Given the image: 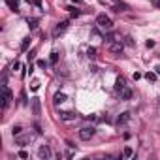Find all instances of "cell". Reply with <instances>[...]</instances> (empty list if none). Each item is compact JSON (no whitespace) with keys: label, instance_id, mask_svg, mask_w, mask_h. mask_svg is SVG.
Here are the masks:
<instances>
[{"label":"cell","instance_id":"14","mask_svg":"<svg viewBox=\"0 0 160 160\" xmlns=\"http://www.w3.org/2000/svg\"><path fill=\"white\" fill-rule=\"evenodd\" d=\"M122 157H125V158H132V157H134V151H132V147H125V151H122Z\"/></svg>","mask_w":160,"mask_h":160},{"label":"cell","instance_id":"24","mask_svg":"<svg viewBox=\"0 0 160 160\" xmlns=\"http://www.w3.org/2000/svg\"><path fill=\"white\" fill-rule=\"evenodd\" d=\"M15 134H21V126H15V128H13V136H15Z\"/></svg>","mask_w":160,"mask_h":160},{"label":"cell","instance_id":"30","mask_svg":"<svg viewBox=\"0 0 160 160\" xmlns=\"http://www.w3.org/2000/svg\"><path fill=\"white\" fill-rule=\"evenodd\" d=\"M26 2H30V0H26Z\"/></svg>","mask_w":160,"mask_h":160},{"label":"cell","instance_id":"7","mask_svg":"<svg viewBox=\"0 0 160 160\" xmlns=\"http://www.w3.org/2000/svg\"><path fill=\"white\" fill-rule=\"evenodd\" d=\"M130 121V113L128 111H125V113H121L117 117V126H121V125H126V122Z\"/></svg>","mask_w":160,"mask_h":160},{"label":"cell","instance_id":"29","mask_svg":"<svg viewBox=\"0 0 160 160\" xmlns=\"http://www.w3.org/2000/svg\"><path fill=\"white\" fill-rule=\"evenodd\" d=\"M74 2H81V0H74Z\"/></svg>","mask_w":160,"mask_h":160},{"label":"cell","instance_id":"4","mask_svg":"<svg viewBox=\"0 0 160 160\" xmlns=\"http://www.w3.org/2000/svg\"><path fill=\"white\" fill-rule=\"evenodd\" d=\"M38 157L42 158V160L51 158V151H49V147H47V145H40V149H38Z\"/></svg>","mask_w":160,"mask_h":160},{"label":"cell","instance_id":"15","mask_svg":"<svg viewBox=\"0 0 160 160\" xmlns=\"http://www.w3.org/2000/svg\"><path fill=\"white\" fill-rule=\"evenodd\" d=\"M87 57L89 58H96V49L94 47H89V49H87Z\"/></svg>","mask_w":160,"mask_h":160},{"label":"cell","instance_id":"27","mask_svg":"<svg viewBox=\"0 0 160 160\" xmlns=\"http://www.w3.org/2000/svg\"><path fill=\"white\" fill-rule=\"evenodd\" d=\"M157 74H158V75H160V66H157Z\"/></svg>","mask_w":160,"mask_h":160},{"label":"cell","instance_id":"2","mask_svg":"<svg viewBox=\"0 0 160 160\" xmlns=\"http://www.w3.org/2000/svg\"><path fill=\"white\" fill-rule=\"evenodd\" d=\"M11 98H13V94H11V90L8 89V85L2 87V109H6L8 106H10Z\"/></svg>","mask_w":160,"mask_h":160},{"label":"cell","instance_id":"10","mask_svg":"<svg viewBox=\"0 0 160 160\" xmlns=\"http://www.w3.org/2000/svg\"><path fill=\"white\" fill-rule=\"evenodd\" d=\"M125 87H126V83H125V79H122V77H119L117 81H115V90H117V93H121Z\"/></svg>","mask_w":160,"mask_h":160},{"label":"cell","instance_id":"1","mask_svg":"<svg viewBox=\"0 0 160 160\" xmlns=\"http://www.w3.org/2000/svg\"><path fill=\"white\" fill-rule=\"evenodd\" d=\"M96 25H98L100 29H104V30H111L113 29V21H111L106 13H100L98 17H96Z\"/></svg>","mask_w":160,"mask_h":160},{"label":"cell","instance_id":"3","mask_svg":"<svg viewBox=\"0 0 160 160\" xmlns=\"http://www.w3.org/2000/svg\"><path fill=\"white\" fill-rule=\"evenodd\" d=\"M94 136V128L93 126H85V128H81V130H79V139H83V141H89L90 138H93Z\"/></svg>","mask_w":160,"mask_h":160},{"label":"cell","instance_id":"20","mask_svg":"<svg viewBox=\"0 0 160 160\" xmlns=\"http://www.w3.org/2000/svg\"><path fill=\"white\" fill-rule=\"evenodd\" d=\"M30 87H32V90H38V89H40V81H32Z\"/></svg>","mask_w":160,"mask_h":160},{"label":"cell","instance_id":"19","mask_svg":"<svg viewBox=\"0 0 160 160\" xmlns=\"http://www.w3.org/2000/svg\"><path fill=\"white\" fill-rule=\"evenodd\" d=\"M29 26L30 29H36L38 26V19H29Z\"/></svg>","mask_w":160,"mask_h":160},{"label":"cell","instance_id":"31","mask_svg":"<svg viewBox=\"0 0 160 160\" xmlns=\"http://www.w3.org/2000/svg\"><path fill=\"white\" fill-rule=\"evenodd\" d=\"M158 100H160V98H158Z\"/></svg>","mask_w":160,"mask_h":160},{"label":"cell","instance_id":"18","mask_svg":"<svg viewBox=\"0 0 160 160\" xmlns=\"http://www.w3.org/2000/svg\"><path fill=\"white\" fill-rule=\"evenodd\" d=\"M29 43H30V38H25V40H23V43H21V49H23V51H26Z\"/></svg>","mask_w":160,"mask_h":160},{"label":"cell","instance_id":"16","mask_svg":"<svg viewBox=\"0 0 160 160\" xmlns=\"http://www.w3.org/2000/svg\"><path fill=\"white\" fill-rule=\"evenodd\" d=\"M49 61H51V64H57V62H58V53H57V51H53V53H51V58H49Z\"/></svg>","mask_w":160,"mask_h":160},{"label":"cell","instance_id":"22","mask_svg":"<svg viewBox=\"0 0 160 160\" xmlns=\"http://www.w3.org/2000/svg\"><path fill=\"white\" fill-rule=\"evenodd\" d=\"M70 11H72V15H74V17H77V15L81 13V11H79V10H75V8H70Z\"/></svg>","mask_w":160,"mask_h":160},{"label":"cell","instance_id":"13","mask_svg":"<svg viewBox=\"0 0 160 160\" xmlns=\"http://www.w3.org/2000/svg\"><path fill=\"white\" fill-rule=\"evenodd\" d=\"M30 141V138H29V136H23V138H17V139H15V143H17V145H25V143H29Z\"/></svg>","mask_w":160,"mask_h":160},{"label":"cell","instance_id":"5","mask_svg":"<svg viewBox=\"0 0 160 160\" xmlns=\"http://www.w3.org/2000/svg\"><path fill=\"white\" fill-rule=\"evenodd\" d=\"M122 49H125V47H122V43L121 42H113V43H109V51L113 55H121L122 53Z\"/></svg>","mask_w":160,"mask_h":160},{"label":"cell","instance_id":"25","mask_svg":"<svg viewBox=\"0 0 160 160\" xmlns=\"http://www.w3.org/2000/svg\"><path fill=\"white\" fill-rule=\"evenodd\" d=\"M93 36H96V38H100V32H98V29H93Z\"/></svg>","mask_w":160,"mask_h":160},{"label":"cell","instance_id":"12","mask_svg":"<svg viewBox=\"0 0 160 160\" xmlns=\"http://www.w3.org/2000/svg\"><path fill=\"white\" fill-rule=\"evenodd\" d=\"M68 29V21H62V23H58V26H57V30H55V36H58L61 32H64Z\"/></svg>","mask_w":160,"mask_h":160},{"label":"cell","instance_id":"8","mask_svg":"<svg viewBox=\"0 0 160 160\" xmlns=\"http://www.w3.org/2000/svg\"><path fill=\"white\" fill-rule=\"evenodd\" d=\"M61 119H62V121H74V119H75V113H74V111H62V113H61Z\"/></svg>","mask_w":160,"mask_h":160},{"label":"cell","instance_id":"17","mask_svg":"<svg viewBox=\"0 0 160 160\" xmlns=\"http://www.w3.org/2000/svg\"><path fill=\"white\" fill-rule=\"evenodd\" d=\"M145 79H147V81H154V79H157V74L149 72V74H145Z\"/></svg>","mask_w":160,"mask_h":160},{"label":"cell","instance_id":"28","mask_svg":"<svg viewBox=\"0 0 160 160\" xmlns=\"http://www.w3.org/2000/svg\"><path fill=\"white\" fill-rule=\"evenodd\" d=\"M157 6H158V8H160V2H157Z\"/></svg>","mask_w":160,"mask_h":160},{"label":"cell","instance_id":"11","mask_svg":"<svg viewBox=\"0 0 160 160\" xmlns=\"http://www.w3.org/2000/svg\"><path fill=\"white\" fill-rule=\"evenodd\" d=\"M119 94H121V100H130V98H132V90L126 89V87H125V89H122Z\"/></svg>","mask_w":160,"mask_h":160},{"label":"cell","instance_id":"23","mask_svg":"<svg viewBox=\"0 0 160 160\" xmlns=\"http://www.w3.org/2000/svg\"><path fill=\"white\" fill-rule=\"evenodd\" d=\"M38 66H40V68H45L47 62H45V61H38Z\"/></svg>","mask_w":160,"mask_h":160},{"label":"cell","instance_id":"21","mask_svg":"<svg viewBox=\"0 0 160 160\" xmlns=\"http://www.w3.org/2000/svg\"><path fill=\"white\" fill-rule=\"evenodd\" d=\"M19 158H29V153L26 151H19Z\"/></svg>","mask_w":160,"mask_h":160},{"label":"cell","instance_id":"26","mask_svg":"<svg viewBox=\"0 0 160 160\" xmlns=\"http://www.w3.org/2000/svg\"><path fill=\"white\" fill-rule=\"evenodd\" d=\"M34 4H36L38 8H42V0H34Z\"/></svg>","mask_w":160,"mask_h":160},{"label":"cell","instance_id":"6","mask_svg":"<svg viewBox=\"0 0 160 160\" xmlns=\"http://www.w3.org/2000/svg\"><path fill=\"white\" fill-rule=\"evenodd\" d=\"M32 113L38 117L42 115V104H40V98H32Z\"/></svg>","mask_w":160,"mask_h":160},{"label":"cell","instance_id":"9","mask_svg":"<svg viewBox=\"0 0 160 160\" xmlns=\"http://www.w3.org/2000/svg\"><path fill=\"white\" fill-rule=\"evenodd\" d=\"M66 98H68V96L64 94V93H57V94L53 96V102L55 104H62V102H66Z\"/></svg>","mask_w":160,"mask_h":160}]
</instances>
